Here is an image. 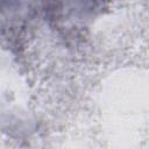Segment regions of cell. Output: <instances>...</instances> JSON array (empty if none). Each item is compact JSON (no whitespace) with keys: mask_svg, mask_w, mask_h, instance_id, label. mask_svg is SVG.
Segmentation results:
<instances>
[{"mask_svg":"<svg viewBox=\"0 0 149 149\" xmlns=\"http://www.w3.org/2000/svg\"><path fill=\"white\" fill-rule=\"evenodd\" d=\"M51 17L62 26L77 28L95 16L107 0H44Z\"/></svg>","mask_w":149,"mask_h":149,"instance_id":"6da1fadb","label":"cell"}]
</instances>
